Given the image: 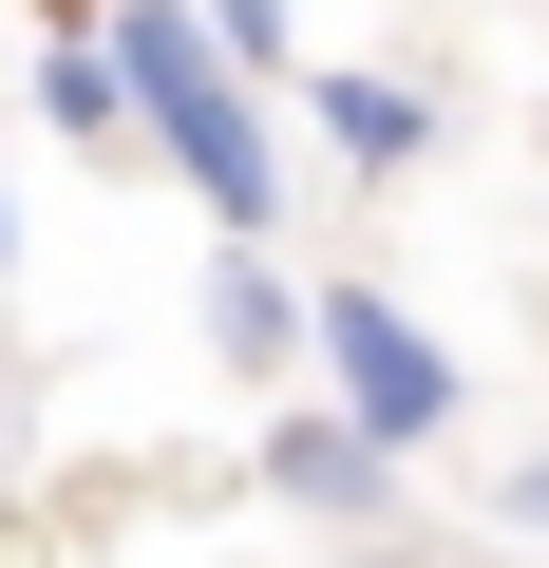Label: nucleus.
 I'll use <instances>...</instances> for the list:
<instances>
[{
	"instance_id": "nucleus-7",
	"label": "nucleus",
	"mask_w": 549,
	"mask_h": 568,
	"mask_svg": "<svg viewBox=\"0 0 549 568\" xmlns=\"http://www.w3.org/2000/svg\"><path fill=\"white\" fill-rule=\"evenodd\" d=\"M190 20H209V58H227V77H265V58H285V0H190Z\"/></svg>"
},
{
	"instance_id": "nucleus-4",
	"label": "nucleus",
	"mask_w": 549,
	"mask_h": 568,
	"mask_svg": "<svg viewBox=\"0 0 549 568\" xmlns=\"http://www.w3.org/2000/svg\"><path fill=\"white\" fill-rule=\"evenodd\" d=\"M304 114H323L342 171H417V152H436V95H417V77H323Z\"/></svg>"
},
{
	"instance_id": "nucleus-2",
	"label": "nucleus",
	"mask_w": 549,
	"mask_h": 568,
	"mask_svg": "<svg viewBox=\"0 0 549 568\" xmlns=\"http://www.w3.org/2000/svg\"><path fill=\"white\" fill-rule=\"evenodd\" d=\"M304 342H323V379H342V417H360L379 455H417V436L455 417L436 323H417V304H379V284H323V304H304Z\"/></svg>"
},
{
	"instance_id": "nucleus-8",
	"label": "nucleus",
	"mask_w": 549,
	"mask_h": 568,
	"mask_svg": "<svg viewBox=\"0 0 549 568\" xmlns=\"http://www.w3.org/2000/svg\"><path fill=\"white\" fill-rule=\"evenodd\" d=\"M511 530H549V455H530V474H511Z\"/></svg>"
},
{
	"instance_id": "nucleus-1",
	"label": "nucleus",
	"mask_w": 549,
	"mask_h": 568,
	"mask_svg": "<svg viewBox=\"0 0 549 568\" xmlns=\"http://www.w3.org/2000/svg\"><path fill=\"white\" fill-rule=\"evenodd\" d=\"M114 95L171 133V171H190L227 227H265V209H285V152H265V114H246V77L209 58V20H190V0H133V20H114Z\"/></svg>"
},
{
	"instance_id": "nucleus-5",
	"label": "nucleus",
	"mask_w": 549,
	"mask_h": 568,
	"mask_svg": "<svg viewBox=\"0 0 549 568\" xmlns=\"http://www.w3.org/2000/svg\"><path fill=\"white\" fill-rule=\"evenodd\" d=\"M39 114H58V133H133V95H114V39H58V20H39Z\"/></svg>"
},
{
	"instance_id": "nucleus-3",
	"label": "nucleus",
	"mask_w": 549,
	"mask_h": 568,
	"mask_svg": "<svg viewBox=\"0 0 549 568\" xmlns=\"http://www.w3.org/2000/svg\"><path fill=\"white\" fill-rule=\"evenodd\" d=\"M265 474H285L304 511H342V530H379V511H398V455H379V436H342V417H285V436H265Z\"/></svg>"
},
{
	"instance_id": "nucleus-6",
	"label": "nucleus",
	"mask_w": 549,
	"mask_h": 568,
	"mask_svg": "<svg viewBox=\"0 0 549 568\" xmlns=\"http://www.w3.org/2000/svg\"><path fill=\"white\" fill-rule=\"evenodd\" d=\"M209 323H227V361H285V342H304V304H285L265 265H227V284H209Z\"/></svg>"
}]
</instances>
